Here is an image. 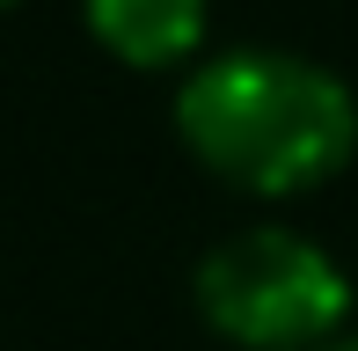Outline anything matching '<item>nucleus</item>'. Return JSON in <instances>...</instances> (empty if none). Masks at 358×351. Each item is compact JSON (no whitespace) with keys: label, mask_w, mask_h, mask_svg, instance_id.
<instances>
[{"label":"nucleus","mask_w":358,"mask_h":351,"mask_svg":"<svg viewBox=\"0 0 358 351\" xmlns=\"http://www.w3.org/2000/svg\"><path fill=\"white\" fill-rule=\"evenodd\" d=\"M205 329L241 351H329L351 322V278L300 227H241L198 257Z\"/></svg>","instance_id":"nucleus-2"},{"label":"nucleus","mask_w":358,"mask_h":351,"mask_svg":"<svg viewBox=\"0 0 358 351\" xmlns=\"http://www.w3.org/2000/svg\"><path fill=\"white\" fill-rule=\"evenodd\" d=\"M176 139L249 198H300L358 162V95L300 52H220L176 88Z\"/></svg>","instance_id":"nucleus-1"},{"label":"nucleus","mask_w":358,"mask_h":351,"mask_svg":"<svg viewBox=\"0 0 358 351\" xmlns=\"http://www.w3.org/2000/svg\"><path fill=\"white\" fill-rule=\"evenodd\" d=\"M0 8H8V0H0Z\"/></svg>","instance_id":"nucleus-5"},{"label":"nucleus","mask_w":358,"mask_h":351,"mask_svg":"<svg viewBox=\"0 0 358 351\" xmlns=\"http://www.w3.org/2000/svg\"><path fill=\"white\" fill-rule=\"evenodd\" d=\"M95 44L124 66H183L205 44L213 0H80Z\"/></svg>","instance_id":"nucleus-3"},{"label":"nucleus","mask_w":358,"mask_h":351,"mask_svg":"<svg viewBox=\"0 0 358 351\" xmlns=\"http://www.w3.org/2000/svg\"><path fill=\"white\" fill-rule=\"evenodd\" d=\"M329 351H358V337H336V344H329Z\"/></svg>","instance_id":"nucleus-4"}]
</instances>
